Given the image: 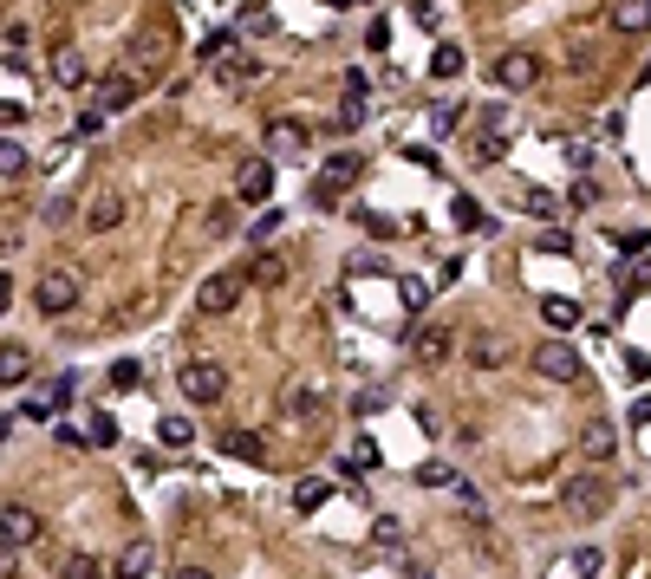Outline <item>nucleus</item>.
Here are the masks:
<instances>
[{"label":"nucleus","mask_w":651,"mask_h":579,"mask_svg":"<svg viewBox=\"0 0 651 579\" xmlns=\"http://www.w3.org/2000/svg\"><path fill=\"white\" fill-rule=\"evenodd\" d=\"M0 540H7L13 554H26V547L40 540V514L20 508V502H7V508H0Z\"/></svg>","instance_id":"6e6552de"},{"label":"nucleus","mask_w":651,"mask_h":579,"mask_svg":"<svg viewBox=\"0 0 651 579\" xmlns=\"http://www.w3.org/2000/svg\"><path fill=\"white\" fill-rule=\"evenodd\" d=\"M66 579H104V566L92 554H78V560H66Z\"/></svg>","instance_id":"72a5a7b5"},{"label":"nucleus","mask_w":651,"mask_h":579,"mask_svg":"<svg viewBox=\"0 0 651 579\" xmlns=\"http://www.w3.org/2000/svg\"><path fill=\"white\" fill-rule=\"evenodd\" d=\"M138 98V78H104L98 85V111H118V104Z\"/></svg>","instance_id":"5701e85b"},{"label":"nucleus","mask_w":651,"mask_h":579,"mask_svg":"<svg viewBox=\"0 0 651 579\" xmlns=\"http://www.w3.org/2000/svg\"><path fill=\"white\" fill-rule=\"evenodd\" d=\"M645 241H651L645 228H619V247H626V254H638V247H645Z\"/></svg>","instance_id":"58836bf2"},{"label":"nucleus","mask_w":651,"mask_h":579,"mask_svg":"<svg viewBox=\"0 0 651 579\" xmlns=\"http://www.w3.org/2000/svg\"><path fill=\"white\" fill-rule=\"evenodd\" d=\"M156 436H163L170 450H189V436H196V430H189V417H163V423H156Z\"/></svg>","instance_id":"c85d7f7f"},{"label":"nucleus","mask_w":651,"mask_h":579,"mask_svg":"<svg viewBox=\"0 0 651 579\" xmlns=\"http://www.w3.org/2000/svg\"><path fill=\"white\" fill-rule=\"evenodd\" d=\"M33 307H40L46 319H66V313L78 307V273H72V267H52L46 281L33 287Z\"/></svg>","instance_id":"20e7f679"},{"label":"nucleus","mask_w":651,"mask_h":579,"mask_svg":"<svg viewBox=\"0 0 651 579\" xmlns=\"http://www.w3.org/2000/svg\"><path fill=\"white\" fill-rule=\"evenodd\" d=\"M118 222H124V196H118V189L92 196V209H85V228H92V235H111Z\"/></svg>","instance_id":"9b49d317"},{"label":"nucleus","mask_w":651,"mask_h":579,"mask_svg":"<svg viewBox=\"0 0 651 579\" xmlns=\"http://www.w3.org/2000/svg\"><path fill=\"white\" fill-rule=\"evenodd\" d=\"M502 358H508L502 339H476V365H502Z\"/></svg>","instance_id":"e433bc0d"},{"label":"nucleus","mask_w":651,"mask_h":579,"mask_svg":"<svg viewBox=\"0 0 651 579\" xmlns=\"http://www.w3.org/2000/svg\"><path fill=\"white\" fill-rule=\"evenodd\" d=\"M456 482H463V476H456V468H443V462L424 468V488H456Z\"/></svg>","instance_id":"f704fd0d"},{"label":"nucleus","mask_w":651,"mask_h":579,"mask_svg":"<svg viewBox=\"0 0 651 579\" xmlns=\"http://www.w3.org/2000/svg\"><path fill=\"white\" fill-rule=\"evenodd\" d=\"M612 26H619V33H651V0H619Z\"/></svg>","instance_id":"f3484780"},{"label":"nucleus","mask_w":651,"mask_h":579,"mask_svg":"<svg viewBox=\"0 0 651 579\" xmlns=\"http://www.w3.org/2000/svg\"><path fill=\"white\" fill-rule=\"evenodd\" d=\"M267 150H274V156H300V150H307V124L274 118V124H267Z\"/></svg>","instance_id":"4468645a"},{"label":"nucleus","mask_w":651,"mask_h":579,"mask_svg":"<svg viewBox=\"0 0 651 579\" xmlns=\"http://www.w3.org/2000/svg\"><path fill=\"white\" fill-rule=\"evenodd\" d=\"M540 319H548L554 333H574V325H580V307H574V299H540Z\"/></svg>","instance_id":"b1692460"},{"label":"nucleus","mask_w":651,"mask_h":579,"mask_svg":"<svg viewBox=\"0 0 651 579\" xmlns=\"http://www.w3.org/2000/svg\"><path fill=\"white\" fill-rule=\"evenodd\" d=\"M411 352H417V365H430V371H437V365H443V358L456 352V339L443 333V325H424V333L411 339Z\"/></svg>","instance_id":"f8f14e48"},{"label":"nucleus","mask_w":651,"mask_h":579,"mask_svg":"<svg viewBox=\"0 0 651 579\" xmlns=\"http://www.w3.org/2000/svg\"><path fill=\"white\" fill-rule=\"evenodd\" d=\"M345 7H365V0H345Z\"/></svg>","instance_id":"c03bdc74"},{"label":"nucleus","mask_w":651,"mask_h":579,"mask_svg":"<svg viewBox=\"0 0 651 579\" xmlns=\"http://www.w3.org/2000/svg\"><path fill=\"white\" fill-rule=\"evenodd\" d=\"M411 579H430V573H411Z\"/></svg>","instance_id":"a18cd8bd"},{"label":"nucleus","mask_w":651,"mask_h":579,"mask_svg":"<svg viewBox=\"0 0 651 579\" xmlns=\"http://www.w3.org/2000/svg\"><path fill=\"white\" fill-rule=\"evenodd\" d=\"M450 215H456V222H463V228H482V222H488V215H482V209H476L469 196H456V202H450Z\"/></svg>","instance_id":"473e14b6"},{"label":"nucleus","mask_w":651,"mask_h":579,"mask_svg":"<svg viewBox=\"0 0 651 579\" xmlns=\"http://www.w3.org/2000/svg\"><path fill=\"white\" fill-rule=\"evenodd\" d=\"M632 423H638V430L651 423V397H638V404H632Z\"/></svg>","instance_id":"a19ab883"},{"label":"nucleus","mask_w":651,"mask_h":579,"mask_svg":"<svg viewBox=\"0 0 651 579\" xmlns=\"http://www.w3.org/2000/svg\"><path fill=\"white\" fill-rule=\"evenodd\" d=\"M359 170H365V156H359V150H339V156H333V163L319 170V176H326V183H319V196H333V189L359 183Z\"/></svg>","instance_id":"ddd939ff"},{"label":"nucleus","mask_w":651,"mask_h":579,"mask_svg":"<svg viewBox=\"0 0 651 579\" xmlns=\"http://www.w3.org/2000/svg\"><path fill=\"white\" fill-rule=\"evenodd\" d=\"M326 494H333V482H319V476H307L300 488H293V508H300V514H313V508H326Z\"/></svg>","instance_id":"393cba45"},{"label":"nucleus","mask_w":651,"mask_h":579,"mask_svg":"<svg viewBox=\"0 0 651 579\" xmlns=\"http://www.w3.org/2000/svg\"><path fill=\"white\" fill-rule=\"evenodd\" d=\"M580 450H586L593 462H612V450H619V436H612V423H586V436H580Z\"/></svg>","instance_id":"aec40b11"},{"label":"nucleus","mask_w":651,"mask_h":579,"mask_svg":"<svg viewBox=\"0 0 651 579\" xmlns=\"http://www.w3.org/2000/svg\"><path fill=\"white\" fill-rule=\"evenodd\" d=\"M281 410H287V417H319V410H326V391H313V384H287V391H281Z\"/></svg>","instance_id":"dca6fc26"},{"label":"nucleus","mask_w":651,"mask_h":579,"mask_svg":"<svg viewBox=\"0 0 651 579\" xmlns=\"http://www.w3.org/2000/svg\"><path fill=\"white\" fill-rule=\"evenodd\" d=\"M215 78H222L228 92H241V85H254V78H261V59H248V52H228V59L215 66Z\"/></svg>","instance_id":"2eb2a0df"},{"label":"nucleus","mask_w":651,"mask_h":579,"mask_svg":"<svg viewBox=\"0 0 651 579\" xmlns=\"http://www.w3.org/2000/svg\"><path fill=\"white\" fill-rule=\"evenodd\" d=\"M170 46H176V26L170 20H150L138 40H130V66H144V72H156L163 59H170Z\"/></svg>","instance_id":"0eeeda50"},{"label":"nucleus","mask_w":651,"mask_h":579,"mask_svg":"<svg viewBox=\"0 0 651 579\" xmlns=\"http://www.w3.org/2000/svg\"><path fill=\"white\" fill-rule=\"evenodd\" d=\"M13 307V273H0V313Z\"/></svg>","instance_id":"ea45409f"},{"label":"nucleus","mask_w":651,"mask_h":579,"mask_svg":"<svg viewBox=\"0 0 651 579\" xmlns=\"http://www.w3.org/2000/svg\"><path fill=\"white\" fill-rule=\"evenodd\" d=\"M26 170V150L20 144H7V137H0V176H20Z\"/></svg>","instance_id":"c756f323"},{"label":"nucleus","mask_w":651,"mask_h":579,"mask_svg":"<svg viewBox=\"0 0 651 579\" xmlns=\"http://www.w3.org/2000/svg\"><path fill=\"white\" fill-rule=\"evenodd\" d=\"M600 573H606V554H600V547H593V540L574 547V579H600Z\"/></svg>","instance_id":"a878e982"},{"label":"nucleus","mask_w":651,"mask_h":579,"mask_svg":"<svg viewBox=\"0 0 651 579\" xmlns=\"http://www.w3.org/2000/svg\"><path fill=\"white\" fill-rule=\"evenodd\" d=\"M222 456H228V462H254V468L274 462V450L261 443V430H228V436H222Z\"/></svg>","instance_id":"9d476101"},{"label":"nucleus","mask_w":651,"mask_h":579,"mask_svg":"<svg viewBox=\"0 0 651 579\" xmlns=\"http://www.w3.org/2000/svg\"><path fill=\"white\" fill-rule=\"evenodd\" d=\"M254 281H261V287H281V281H287V267H281L274 254H261V261H254Z\"/></svg>","instance_id":"7c9ffc66"},{"label":"nucleus","mask_w":651,"mask_h":579,"mask_svg":"<svg viewBox=\"0 0 651 579\" xmlns=\"http://www.w3.org/2000/svg\"><path fill=\"white\" fill-rule=\"evenodd\" d=\"M150 573V540H130L118 554V579H144Z\"/></svg>","instance_id":"4be33fe9"},{"label":"nucleus","mask_w":651,"mask_h":579,"mask_svg":"<svg viewBox=\"0 0 651 579\" xmlns=\"http://www.w3.org/2000/svg\"><path fill=\"white\" fill-rule=\"evenodd\" d=\"M176 384H183L189 404H222V391H228V365H215V358H189Z\"/></svg>","instance_id":"7ed1b4c3"},{"label":"nucleus","mask_w":651,"mask_h":579,"mask_svg":"<svg viewBox=\"0 0 651 579\" xmlns=\"http://www.w3.org/2000/svg\"><path fill=\"white\" fill-rule=\"evenodd\" d=\"M534 371L548 378V384H580V378H586L580 352L566 345V339H548V345H540V352H534Z\"/></svg>","instance_id":"39448f33"},{"label":"nucleus","mask_w":651,"mask_h":579,"mask_svg":"<svg viewBox=\"0 0 651 579\" xmlns=\"http://www.w3.org/2000/svg\"><path fill=\"white\" fill-rule=\"evenodd\" d=\"M26 371H33V352L26 345H0V384H20Z\"/></svg>","instance_id":"412c9836"},{"label":"nucleus","mask_w":651,"mask_h":579,"mask_svg":"<svg viewBox=\"0 0 651 579\" xmlns=\"http://www.w3.org/2000/svg\"><path fill=\"white\" fill-rule=\"evenodd\" d=\"M371 540H378V547H385V554H397V540H404V528H397V521H378V528H371Z\"/></svg>","instance_id":"c9c22d12"},{"label":"nucleus","mask_w":651,"mask_h":579,"mask_svg":"<svg viewBox=\"0 0 651 579\" xmlns=\"http://www.w3.org/2000/svg\"><path fill=\"white\" fill-rule=\"evenodd\" d=\"M235 196H241V202H267V196H274V163L248 156V163L235 170Z\"/></svg>","instance_id":"1a4fd4ad"},{"label":"nucleus","mask_w":651,"mask_h":579,"mask_svg":"<svg viewBox=\"0 0 651 579\" xmlns=\"http://www.w3.org/2000/svg\"><path fill=\"white\" fill-rule=\"evenodd\" d=\"M560 508L574 514V521H600L606 508H612V482L606 476H574L560 488Z\"/></svg>","instance_id":"f257e3e1"},{"label":"nucleus","mask_w":651,"mask_h":579,"mask_svg":"<svg viewBox=\"0 0 651 579\" xmlns=\"http://www.w3.org/2000/svg\"><path fill=\"white\" fill-rule=\"evenodd\" d=\"M430 72H437L443 85H450V78H463V46H456V40H437V52H430Z\"/></svg>","instance_id":"6ab92c4d"},{"label":"nucleus","mask_w":651,"mask_h":579,"mask_svg":"<svg viewBox=\"0 0 651 579\" xmlns=\"http://www.w3.org/2000/svg\"><path fill=\"white\" fill-rule=\"evenodd\" d=\"M52 78H59V85H85V52H72V46H59V52H52Z\"/></svg>","instance_id":"a211bd4d"},{"label":"nucleus","mask_w":651,"mask_h":579,"mask_svg":"<svg viewBox=\"0 0 651 579\" xmlns=\"http://www.w3.org/2000/svg\"><path fill=\"white\" fill-rule=\"evenodd\" d=\"M397 299H404V313H424L430 307V281H417V273H411V281H397Z\"/></svg>","instance_id":"bb28decb"},{"label":"nucleus","mask_w":651,"mask_h":579,"mask_svg":"<svg viewBox=\"0 0 651 579\" xmlns=\"http://www.w3.org/2000/svg\"><path fill=\"white\" fill-rule=\"evenodd\" d=\"M456 118H463V104H437V118H430V124H437V137H450Z\"/></svg>","instance_id":"4c0bfd02"},{"label":"nucleus","mask_w":651,"mask_h":579,"mask_svg":"<svg viewBox=\"0 0 651 579\" xmlns=\"http://www.w3.org/2000/svg\"><path fill=\"white\" fill-rule=\"evenodd\" d=\"M138 384H144V365L138 358H118L111 365V391H138Z\"/></svg>","instance_id":"cd10ccee"},{"label":"nucleus","mask_w":651,"mask_h":579,"mask_svg":"<svg viewBox=\"0 0 651 579\" xmlns=\"http://www.w3.org/2000/svg\"><path fill=\"white\" fill-rule=\"evenodd\" d=\"M176 579H215L209 566H176Z\"/></svg>","instance_id":"79ce46f5"},{"label":"nucleus","mask_w":651,"mask_h":579,"mask_svg":"<svg viewBox=\"0 0 651 579\" xmlns=\"http://www.w3.org/2000/svg\"><path fill=\"white\" fill-rule=\"evenodd\" d=\"M7 566H13V547H7V540H0V573H7Z\"/></svg>","instance_id":"37998d69"},{"label":"nucleus","mask_w":651,"mask_h":579,"mask_svg":"<svg viewBox=\"0 0 651 579\" xmlns=\"http://www.w3.org/2000/svg\"><path fill=\"white\" fill-rule=\"evenodd\" d=\"M488 78H495V92H528L534 78H540V52L514 46V52H502V59H495V72H488Z\"/></svg>","instance_id":"423d86ee"},{"label":"nucleus","mask_w":651,"mask_h":579,"mask_svg":"<svg viewBox=\"0 0 651 579\" xmlns=\"http://www.w3.org/2000/svg\"><path fill=\"white\" fill-rule=\"evenodd\" d=\"M241 287H248V273H241V267H222V273H209V281L196 287V313H209V319L235 313V307H241Z\"/></svg>","instance_id":"f03ea898"},{"label":"nucleus","mask_w":651,"mask_h":579,"mask_svg":"<svg viewBox=\"0 0 651 579\" xmlns=\"http://www.w3.org/2000/svg\"><path fill=\"white\" fill-rule=\"evenodd\" d=\"M85 443H92V450H104V443H118V423H111V417H104V410H98V417H92V436H85Z\"/></svg>","instance_id":"2f4dec72"}]
</instances>
